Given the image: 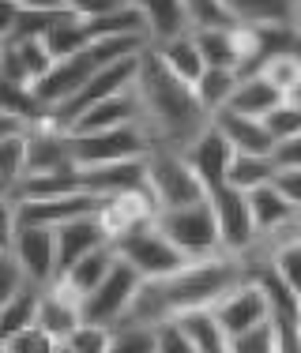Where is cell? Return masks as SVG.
Wrapping results in <instances>:
<instances>
[{
	"instance_id": "6da1fadb",
	"label": "cell",
	"mask_w": 301,
	"mask_h": 353,
	"mask_svg": "<svg viewBox=\"0 0 301 353\" xmlns=\"http://www.w3.org/2000/svg\"><path fill=\"white\" fill-rule=\"evenodd\" d=\"M241 274H245V267H241V256H233V252H215V256L188 259V263L177 267L173 274L144 279L132 308L121 319L158 323V319L181 316V312H188V308L215 305V297H219L222 290H230Z\"/></svg>"
},
{
	"instance_id": "7a4b0ae2",
	"label": "cell",
	"mask_w": 301,
	"mask_h": 353,
	"mask_svg": "<svg viewBox=\"0 0 301 353\" xmlns=\"http://www.w3.org/2000/svg\"><path fill=\"white\" fill-rule=\"evenodd\" d=\"M139 105H144V128L155 147H173L185 150L200 132L211 124V113L196 98V87L185 79H177L162 61L155 57V49H144L139 57V75H136Z\"/></svg>"
},
{
	"instance_id": "3957f363",
	"label": "cell",
	"mask_w": 301,
	"mask_h": 353,
	"mask_svg": "<svg viewBox=\"0 0 301 353\" xmlns=\"http://www.w3.org/2000/svg\"><path fill=\"white\" fill-rule=\"evenodd\" d=\"M147 192L158 211L207 199V188L185 158V150H173V147H155L147 154Z\"/></svg>"
},
{
	"instance_id": "277c9868",
	"label": "cell",
	"mask_w": 301,
	"mask_h": 353,
	"mask_svg": "<svg viewBox=\"0 0 301 353\" xmlns=\"http://www.w3.org/2000/svg\"><path fill=\"white\" fill-rule=\"evenodd\" d=\"M113 248H117V256H121L124 263L136 267L144 279H162V274H173L177 267L188 263V256L173 245L162 230H158L155 218H147V222H139V225H132V230L117 233Z\"/></svg>"
},
{
	"instance_id": "5b68a950",
	"label": "cell",
	"mask_w": 301,
	"mask_h": 353,
	"mask_svg": "<svg viewBox=\"0 0 301 353\" xmlns=\"http://www.w3.org/2000/svg\"><path fill=\"white\" fill-rule=\"evenodd\" d=\"M68 139H72V158L79 170L106 165V162H124V158H147L155 150L144 121L117 124V128H102V132H68Z\"/></svg>"
},
{
	"instance_id": "8992f818",
	"label": "cell",
	"mask_w": 301,
	"mask_h": 353,
	"mask_svg": "<svg viewBox=\"0 0 301 353\" xmlns=\"http://www.w3.org/2000/svg\"><path fill=\"white\" fill-rule=\"evenodd\" d=\"M155 222L188 259L222 252L219 222H215V211H211L207 199H200V203H185V207H162V211H155Z\"/></svg>"
},
{
	"instance_id": "52a82bcc",
	"label": "cell",
	"mask_w": 301,
	"mask_h": 353,
	"mask_svg": "<svg viewBox=\"0 0 301 353\" xmlns=\"http://www.w3.org/2000/svg\"><path fill=\"white\" fill-rule=\"evenodd\" d=\"M139 57H144V53H128V57H121V61L102 64V68L90 75V79L83 83L79 90H75L68 102L53 105L46 117H49V121H57L61 128H72V124L79 121V117L87 113L95 102H102V98H110V94H121V90H128L132 83H136V75H139Z\"/></svg>"
},
{
	"instance_id": "ba28073f",
	"label": "cell",
	"mask_w": 301,
	"mask_h": 353,
	"mask_svg": "<svg viewBox=\"0 0 301 353\" xmlns=\"http://www.w3.org/2000/svg\"><path fill=\"white\" fill-rule=\"evenodd\" d=\"M207 203L215 211V222H219V241L222 252H249L260 241V230H256L253 207H249V192L233 188V184H219V188L207 192Z\"/></svg>"
},
{
	"instance_id": "9c48e42d",
	"label": "cell",
	"mask_w": 301,
	"mask_h": 353,
	"mask_svg": "<svg viewBox=\"0 0 301 353\" xmlns=\"http://www.w3.org/2000/svg\"><path fill=\"white\" fill-rule=\"evenodd\" d=\"M139 285H144V274L117 256L113 271L106 274L102 282H98V290H90L87 297H83V319H90V323H102V327H113L117 319H121V316L132 308Z\"/></svg>"
},
{
	"instance_id": "30bf717a",
	"label": "cell",
	"mask_w": 301,
	"mask_h": 353,
	"mask_svg": "<svg viewBox=\"0 0 301 353\" xmlns=\"http://www.w3.org/2000/svg\"><path fill=\"white\" fill-rule=\"evenodd\" d=\"M15 207H19V222L27 225H61L72 222V218L102 214L106 196L87 188H68V192H46V196H23L15 199Z\"/></svg>"
},
{
	"instance_id": "8fae6325",
	"label": "cell",
	"mask_w": 301,
	"mask_h": 353,
	"mask_svg": "<svg viewBox=\"0 0 301 353\" xmlns=\"http://www.w3.org/2000/svg\"><path fill=\"white\" fill-rule=\"evenodd\" d=\"M211 308H215V316H219L222 331L230 334V339L241 331H249V327H256V323H264V319H271V305H267L264 290L249 279V274H241L230 290H222Z\"/></svg>"
},
{
	"instance_id": "7c38bea8",
	"label": "cell",
	"mask_w": 301,
	"mask_h": 353,
	"mask_svg": "<svg viewBox=\"0 0 301 353\" xmlns=\"http://www.w3.org/2000/svg\"><path fill=\"white\" fill-rule=\"evenodd\" d=\"M12 252H15V259H19L27 282H35V285H53L57 282V230L53 225L19 222Z\"/></svg>"
},
{
	"instance_id": "4fadbf2b",
	"label": "cell",
	"mask_w": 301,
	"mask_h": 353,
	"mask_svg": "<svg viewBox=\"0 0 301 353\" xmlns=\"http://www.w3.org/2000/svg\"><path fill=\"white\" fill-rule=\"evenodd\" d=\"M185 158L192 162V170L200 173V181H204V188H219V184L230 181V162H233V143L226 139V132L219 124H207L204 132H200L196 139L185 147Z\"/></svg>"
},
{
	"instance_id": "5bb4252c",
	"label": "cell",
	"mask_w": 301,
	"mask_h": 353,
	"mask_svg": "<svg viewBox=\"0 0 301 353\" xmlns=\"http://www.w3.org/2000/svg\"><path fill=\"white\" fill-rule=\"evenodd\" d=\"M57 230V279L75 263L83 259L87 252H95L98 245L110 241V230L102 225V218L90 214V218H72V222H61L53 225Z\"/></svg>"
},
{
	"instance_id": "9a60e30c",
	"label": "cell",
	"mask_w": 301,
	"mask_h": 353,
	"mask_svg": "<svg viewBox=\"0 0 301 353\" xmlns=\"http://www.w3.org/2000/svg\"><path fill=\"white\" fill-rule=\"evenodd\" d=\"M49 64H53V53H49L46 38H8V41H0V72H4L8 79L23 83V87H30Z\"/></svg>"
},
{
	"instance_id": "2e32d148",
	"label": "cell",
	"mask_w": 301,
	"mask_h": 353,
	"mask_svg": "<svg viewBox=\"0 0 301 353\" xmlns=\"http://www.w3.org/2000/svg\"><path fill=\"white\" fill-rule=\"evenodd\" d=\"M136 121H144V105H139V90H136V83H132L121 94H110V98H102V102H95L68 132H102V128L136 124Z\"/></svg>"
},
{
	"instance_id": "e0dca14e",
	"label": "cell",
	"mask_w": 301,
	"mask_h": 353,
	"mask_svg": "<svg viewBox=\"0 0 301 353\" xmlns=\"http://www.w3.org/2000/svg\"><path fill=\"white\" fill-rule=\"evenodd\" d=\"M79 323H83V301L72 297V293L57 282L46 285V290H41V301H38V327L41 331H49L57 339V346H61Z\"/></svg>"
},
{
	"instance_id": "ac0fdd59",
	"label": "cell",
	"mask_w": 301,
	"mask_h": 353,
	"mask_svg": "<svg viewBox=\"0 0 301 353\" xmlns=\"http://www.w3.org/2000/svg\"><path fill=\"white\" fill-rule=\"evenodd\" d=\"M113 263H117V248H113V241H106V245H98L95 252H87L83 259H75L68 271L57 279V285H64L72 297L83 301L90 290H98V282L113 271Z\"/></svg>"
},
{
	"instance_id": "d6986e66",
	"label": "cell",
	"mask_w": 301,
	"mask_h": 353,
	"mask_svg": "<svg viewBox=\"0 0 301 353\" xmlns=\"http://www.w3.org/2000/svg\"><path fill=\"white\" fill-rule=\"evenodd\" d=\"M211 121L226 132L233 150H253V154H271L275 150V136L267 132L264 117H245L237 109H219Z\"/></svg>"
},
{
	"instance_id": "ffe728a7",
	"label": "cell",
	"mask_w": 301,
	"mask_h": 353,
	"mask_svg": "<svg viewBox=\"0 0 301 353\" xmlns=\"http://www.w3.org/2000/svg\"><path fill=\"white\" fill-rule=\"evenodd\" d=\"M249 207H253V218H256L260 237H275L279 230H287V225H294L301 218V211L282 196L279 188H275V184H260V188L249 192Z\"/></svg>"
},
{
	"instance_id": "44dd1931",
	"label": "cell",
	"mask_w": 301,
	"mask_h": 353,
	"mask_svg": "<svg viewBox=\"0 0 301 353\" xmlns=\"http://www.w3.org/2000/svg\"><path fill=\"white\" fill-rule=\"evenodd\" d=\"M150 49H155V57L173 75H177V79L192 83V87H196V79L207 68V61H204V53H200L196 34H192V30H185V34H173V38H162V41H150Z\"/></svg>"
},
{
	"instance_id": "7402d4cb",
	"label": "cell",
	"mask_w": 301,
	"mask_h": 353,
	"mask_svg": "<svg viewBox=\"0 0 301 353\" xmlns=\"http://www.w3.org/2000/svg\"><path fill=\"white\" fill-rule=\"evenodd\" d=\"M136 8L144 12L150 41L185 34V30L196 27V15H192L188 0H136Z\"/></svg>"
},
{
	"instance_id": "603a6c76",
	"label": "cell",
	"mask_w": 301,
	"mask_h": 353,
	"mask_svg": "<svg viewBox=\"0 0 301 353\" xmlns=\"http://www.w3.org/2000/svg\"><path fill=\"white\" fill-rule=\"evenodd\" d=\"M177 323H181V331L188 334L192 353H230V334L222 331V323H219V316H215L211 305L181 312Z\"/></svg>"
},
{
	"instance_id": "cb8c5ba5",
	"label": "cell",
	"mask_w": 301,
	"mask_h": 353,
	"mask_svg": "<svg viewBox=\"0 0 301 353\" xmlns=\"http://www.w3.org/2000/svg\"><path fill=\"white\" fill-rule=\"evenodd\" d=\"M279 102H282V90L275 87L264 72H245L237 79V90H233V98L226 109H237V113H245V117H267Z\"/></svg>"
},
{
	"instance_id": "d4e9b609",
	"label": "cell",
	"mask_w": 301,
	"mask_h": 353,
	"mask_svg": "<svg viewBox=\"0 0 301 353\" xmlns=\"http://www.w3.org/2000/svg\"><path fill=\"white\" fill-rule=\"evenodd\" d=\"M219 8L230 23L267 27V23H294L298 0H219Z\"/></svg>"
},
{
	"instance_id": "484cf974",
	"label": "cell",
	"mask_w": 301,
	"mask_h": 353,
	"mask_svg": "<svg viewBox=\"0 0 301 353\" xmlns=\"http://www.w3.org/2000/svg\"><path fill=\"white\" fill-rule=\"evenodd\" d=\"M41 290H46V285L27 282V285H19L8 301H0V346H4L12 334H19V331H27V327L38 323Z\"/></svg>"
},
{
	"instance_id": "4316f807",
	"label": "cell",
	"mask_w": 301,
	"mask_h": 353,
	"mask_svg": "<svg viewBox=\"0 0 301 353\" xmlns=\"http://www.w3.org/2000/svg\"><path fill=\"white\" fill-rule=\"evenodd\" d=\"M275 158L271 154H253V150H233V162H230V181L226 184H233V188H241V192H253V188H260V184H271V176H275Z\"/></svg>"
},
{
	"instance_id": "83f0119b",
	"label": "cell",
	"mask_w": 301,
	"mask_h": 353,
	"mask_svg": "<svg viewBox=\"0 0 301 353\" xmlns=\"http://www.w3.org/2000/svg\"><path fill=\"white\" fill-rule=\"evenodd\" d=\"M237 79H241L237 68H204V75L196 79V98L204 102V109L211 117L230 105L233 90H237Z\"/></svg>"
},
{
	"instance_id": "f1b7e54d",
	"label": "cell",
	"mask_w": 301,
	"mask_h": 353,
	"mask_svg": "<svg viewBox=\"0 0 301 353\" xmlns=\"http://www.w3.org/2000/svg\"><path fill=\"white\" fill-rule=\"evenodd\" d=\"M27 128H30V124H27ZM27 128L0 136V181H4L8 188H15V184H19L23 176H27V162H30Z\"/></svg>"
},
{
	"instance_id": "f546056e",
	"label": "cell",
	"mask_w": 301,
	"mask_h": 353,
	"mask_svg": "<svg viewBox=\"0 0 301 353\" xmlns=\"http://www.w3.org/2000/svg\"><path fill=\"white\" fill-rule=\"evenodd\" d=\"M110 331H113L110 353H158L155 323H139V319H117Z\"/></svg>"
},
{
	"instance_id": "4dcf8cb0",
	"label": "cell",
	"mask_w": 301,
	"mask_h": 353,
	"mask_svg": "<svg viewBox=\"0 0 301 353\" xmlns=\"http://www.w3.org/2000/svg\"><path fill=\"white\" fill-rule=\"evenodd\" d=\"M110 346H113V331H110V327L83 319L68 339L61 342V353H110Z\"/></svg>"
},
{
	"instance_id": "1f68e13d",
	"label": "cell",
	"mask_w": 301,
	"mask_h": 353,
	"mask_svg": "<svg viewBox=\"0 0 301 353\" xmlns=\"http://www.w3.org/2000/svg\"><path fill=\"white\" fill-rule=\"evenodd\" d=\"M230 353H279L271 319H264V323H256V327H249V331L233 334V339H230Z\"/></svg>"
},
{
	"instance_id": "d6a6232c",
	"label": "cell",
	"mask_w": 301,
	"mask_h": 353,
	"mask_svg": "<svg viewBox=\"0 0 301 353\" xmlns=\"http://www.w3.org/2000/svg\"><path fill=\"white\" fill-rule=\"evenodd\" d=\"M4 353H61L57 346V339L49 331H41V327H27V331L12 334V339L4 342Z\"/></svg>"
},
{
	"instance_id": "836d02e7",
	"label": "cell",
	"mask_w": 301,
	"mask_h": 353,
	"mask_svg": "<svg viewBox=\"0 0 301 353\" xmlns=\"http://www.w3.org/2000/svg\"><path fill=\"white\" fill-rule=\"evenodd\" d=\"M264 124H267V132L275 136V143L298 136V132H301V105H294V102H287V98H282V102L264 117Z\"/></svg>"
},
{
	"instance_id": "e575fe53",
	"label": "cell",
	"mask_w": 301,
	"mask_h": 353,
	"mask_svg": "<svg viewBox=\"0 0 301 353\" xmlns=\"http://www.w3.org/2000/svg\"><path fill=\"white\" fill-rule=\"evenodd\" d=\"M155 342H158V353H192V342H188V334L181 331L177 316L158 319L155 323Z\"/></svg>"
},
{
	"instance_id": "d590c367",
	"label": "cell",
	"mask_w": 301,
	"mask_h": 353,
	"mask_svg": "<svg viewBox=\"0 0 301 353\" xmlns=\"http://www.w3.org/2000/svg\"><path fill=\"white\" fill-rule=\"evenodd\" d=\"M19 285H27V274H23L15 252H0V301H8Z\"/></svg>"
},
{
	"instance_id": "8d00e7d4",
	"label": "cell",
	"mask_w": 301,
	"mask_h": 353,
	"mask_svg": "<svg viewBox=\"0 0 301 353\" xmlns=\"http://www.w3.org/2000/svg\"><path fill=\"white\" fill-rule=\"evenodd\" d=\"M15 233H19V207L12 196L0 199V252H12Z\"/></svg>"
},
{
	"instance_id": "74e56055",
	"label": "cell",
	"mask_w": 301,
	"mask_h": 353,
	"mask_svg": "<svg viewBox=\"0 0 301 353\" xmlns=\"http://www.w3.org/2000/svg\"><path fill=\"white\" fill-rule=\"evenodd\" d=\"M271 184L301 211V165H279L275 176H271Z\"/></svg>"
},
{
	"instance_id": "f35d334b",
	"label": "cell",
	"mask_w": 301,
	"mask_h": 353,
	"mask_svg": "<svg viewBox=\"0 0 301 353\" xmlns=\"http://www.w3.org/2000/svg\"><path fill=\"white\" fill-rule=\"evenodd\" d=\"M128 0H68V12L83 15V19H95V15H106L113 8H124Z\"/></svg>"
},
{
	"instance_id": "ab89813d",
	"label": "cell",
	"mask_w": 301,
	"mask_h": 353,
	"mask_svg": "<svg viewBox=\"0 0 301 353\" xmlns=\"http://www.w3.org/2000/svg\"><path fill=\"white\" fill-rule=\"evenodd\" d=\"M271 158H275V165H301V132H298V136H290V139L275 143Z\"/></svg>"
},
{
	"instance_id": "60d3db41",
	"label": "cell",
	"mask_w": 301,
	"mask_h": 353,
	"mask_svg": "<svg viewBox=\"0 0 301 353\" xmlns=\"http://www.w3.org/2000/svg\"><path fill=\"white\" fill-rule=\"evenodd\" d=\"M192 15H196V27H204V23H226L219 0H188Z\"/></svg>"
},
{
	"instance_id": "b9f144b4",
	"label": "cell",
	"mask_w": 301,
	"mask_h": 353,
	"mask_svg": "<svg viewBox=\"0 0 301 353\" xmlns=\"http://www.w3.org/2000/svg\"><path fill=\"white\" fill-rule=\"evenodd\" d=\"M19 15H23V8L15 4V0H0V41H8V38L15 34Z\"/></svg>"
},
{
	"instance_id": "7bdbcfd3",
	"label": "cell",
	"mask_w": 301,
	"mask_h": 353,
	"mask_svg": "<svg viewBox=\"0 0 301 353\" xmlns=\"http://www.w3.org/2000/svg\"><path fill=\"white\" fill-rule=\"evenodd\" d=\"M19 8H38V12H64L68 0H15Z\"/></svg>"
},
{
	"instance_id": "ee69618b",
	"label": "cell",
	"mask_w": 301,
	"mask_h": 353,
	"mask_svg": "<svg viewBox=\"0 0 301 353\" xmlns=\"http://www.w3.org/2000/svg\"><path fill=\"white\" fill-rule=\"evenodd\" d=\"M30 121H23V117H12V113H4L0 109V136H8V132H19V128H27Z\"/></svg>"
},
{
	"instance_id": "f6af8a7d",
	"label": "cell",
	"mask_w": 301,
	"mask_h": 353,
	"mask_svg": "<svg viewBox=\"0 0 301 353\" xmlns=\"http://www.w3.org/2000/svg\"><path fill=\"white\" fill-rule=\"evenodd\" d=\"M294 27H298V34H301V0H298V8H294Z\"/></svg>"
},
{
	"instance_id": "bcb514c9",
	"label": "cell",
	"mask_w": 301,
	"mask_h": 353,
	"mask_svg": "<svg viewBox=\"0 0 301 353\" xmlns=\"http://www.w3.org/2000/svg\"><path fill=\"white\" fill-rule=\"evenodd\" d=\"M4 196H12V188H8L4 181H0V199H4Z\"/></svg>"
}]
</instances>
